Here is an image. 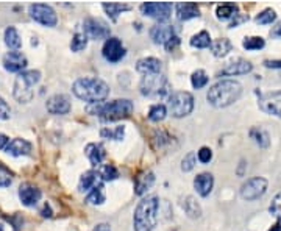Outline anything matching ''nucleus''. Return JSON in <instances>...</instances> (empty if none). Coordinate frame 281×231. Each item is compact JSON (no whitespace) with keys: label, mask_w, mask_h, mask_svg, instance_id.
I'll use <instances>...</instances> for the list:
<instances>
[{"label":"nucleus","mask_w":281,"mask_h":231,"mask_svg":"<svg viewBox=\"0 0 281 231\" xmlns=\"http://www.w3.org/2000/svg\"><path fill=\"white\" fill-rule=\"evenodd\" d=\"M169 109L170 114L174 117L180 119V117H186L192 113L194 109V97L190 92L186 91H178L174 92L169 98Z\"/></svg>","instance_id":"nucleus-7"},{"label":"nucleus","mask_w":281,"mask_h":231,"mask_svg":"<svg viewBox=\"0 0 281 231\" xmlns=\"http://www.w3.org/2000/svg\"><path fill=\"white\" fill-rule=\"evenodd\" d=\"M11 185V178H9V175L3 174V175H0V187H6Z\"/></svg>","instance_id":"nucleus-49"},{"label":"nucleus","mask_w":281,"mask_h":231,"mask_svg":"<svg viewBox=\"0 0 281 231\" xmlns=\"http://www.w3.org/2000/svg\"><path fill=\"white\" fill-rule=\"evenodd\" d=\"M163 69L161 59L153 58V56H147V58H140L136 63V70L144 75H152V74H159V70Z\"/></svg>","instance_id":"nucleus-20"},{"label":"nucleus","mask_w":281,"mask_h":231,"mask_svg":"<svg viewBox=\"0 0 281 231\" xmlns=\"http://www.w3.org/2000/svg\"><path fill=\"white\" fill-rule=\"evenodd\" d=\"M5 44L13 48V50H19L22 47V41H21V36H19L17 30L14 27H8L5 30Z\"/></svg>","instance_id":"nucleus-29"},{"label":"nucleus","mask_w":281,"mask_h":231,"mask_svg":"<svg viewBox=\"0 0 281 231\" xmlns=\"http://www.w3.org/2000/svg\"><path fill=\"white\" fill-rule=\"evenodd\" d=\"M275 19H277L275 9H272V8H266V9H263V11H261V13L255 17V22L259 24V25H269V24L275 22Z\"/></svg>","instance_id":"nucleus-35"},{"label":"nucleus","mask_w":281,"mask_h":231,"mask_svg":"<svg viewBox=\"0 0 281 231\" xmlns=\"http://www.w3.org/2000/svg\"><path fill=\"white\" fill-rule=\"evenodd\" d=\"M242 46L245 50H261L266 46V41H264V38H261V36H248L244 39Z\"/></svg>","instance_id":"nucleus-39"},{"label":"nucleus","mask_w":281,"mask_h":231,"mask_svg":"<svg viewBox=\"0 0 281 231\" xmlns=\"http://www.w3.org/2000/svg\"><path fill=\"white\" fill-rule=\"evenodd\" d=\"M269 231H281V225H274Z\"/></svg>","instance_id":"nucleus-55"},{"label":"nucleus","mask_w":281,"mask_h":231,"mask_svg":"<svg viewBox=\"0 0 281 231\" xmlns=\"http://www.w3.org/2000/svg\"><path fill=\"white\" fill-rule=\"evenodd\" d=\"M232 50H233V44L230 43V39H227V38L216 39V41H213V44H211V52H213V55L217 58L227 56Z\"/></svg>","instance_id":"nucleus-28"},{"label":"nucleus","mask_w":281,"mask_h":231,"mask_svg":"<svg viewBox=\"0 0 281 231\" xmlns=\"http://www.w3.org/2000/svg\"><path fill=\"white\" fill-rule=\"evenodd\" d=\"M28 13H30V16H32L33 21H36L38 24H41V25H46V27H55L56 22H58L55 9L50 5H46V3L30 5L28 6Z\"/></svg>","instance_id":"nucleus-9"},{"label":"nucleus","mask_w":281,"mask_h":231,"mask_svg":"<svg viewBox=\"0 0 281 231\" xmlns=\"http://www.w3.org/2000/svg\"><path fill=\"white\" fill-rule=\"evenodd\" d=\"M83 33L91 39H108L109 38V27L102 19L86 17L83 22Z\"/></svg>","instance_id":"nucleus-10"},{"label":"nucleus","mask_w":281,"mask_h":231,"mask_svg":"<svg viewBox=\"0 0 281 231\" xmlns=\"http://www.w3.org/2000/svg\"><path fill=\"white\" fill-rule=\"evenodd\" d=\"M98 174L103 182H113V180L119 177V170L113 164H105L98 167Z\"/></svg>","instance_id":"nucleus-37"},{"label":"nucleus","mask_w":281,"mask_h":231,"mask_svg":"<svg viewBox=\"0 0 281 231\" xmlns=\"http://www.w3.org/2000/svg\"><path fill=\"white\" fill-rule=\"evenodd\" d=\"M85 153L88 156V159L91 161V164L94 167H100L102 161L106 156V152H105V147L100 144V142H91L88 144L86 148H85Z\"/></svg>","instance_id":"nucleus-22"},{"label":"nucleus","mask_w":281,"mask_h":231,"mask_svg":"<svg viewBox=\"0 0 281 231\" xmlns=\"http://www.w3.org/2000/svg\"><path fill=\"white\" fill-rule=\"evenodd\" d=\"M106 200V195H105V190H103V185L102 186H97L94 187L91 192L88 194L86 197V203L89 205H102Z\"/></svg>","instance_id":"nucleus-33"},{"label":"nucleus","mask_w":281,"mask_h":231,"mask_svg":"<svg viewBox=\"0 0 281 231\" xmlns=\"http://www.w3.org/2000/svg\"><path fill=\"white\" fill-rule=\"evenodd\" d=\"M175 30L172 25H153L150 28V38L155 44L166 46L170 39L175 38Z\"/></svg>","instance_id":"nucleus-17"},{"label":"nucleus","mask_w":281,"mask_h":231,"mask_svg":"<svg viewBox=\"0 0 281 231\" xmlns=\"http://www.w3.org/2000/svg\"><path fill=\"white\" fill-rule=\"evenodd\" d=\"M28 61L27 56L22 52H17V50H13V52H8L3 56V67L8 70V72H24V69L27 67Z\"/></svg>","instance_id":"nucleus-14"},{"label":"nucleus","mask_w":281,"mask_h":231,"mask_svg":"<svg viewBox=\"0 0 281 231\" xmlns=\"http://www.w3.org/2000/svg\"><path fill=\"white\" fill-rule=\"evenodd\" d=\"M167 114V108L163 105V103H156L153 106H150L148 109V119L152 120V122H159V120H163Z\"/></svg>","instance_id":"nucleus-36"},{"label":"nucleus","mask_w":281,"mask_h":231,"mask_svg":"<svg viewBox=\"0 0 281 231\" xmlns=\"http://www.w3.org/2000/svg\"><path fill=\"white\" fill-rule=\"evenodd\" d=\"M211 44H213V41H211V36L208 32H198L197 35H194L192 38H190V46L195 47V48H208L211 47Z\"/></svg>","instance_id":"nucleus-31"},{"label":"nucleus","mask_w":281,"mask_h":231,"mask_svg":"<svg viewBox=\"0 0 281 231\" xmlns=\"http://www.w3.org/2000/svg\"><path fill=\"white\" fill-rule=\"evenodd\" d=\"M102 53L109 63H117L125 56V48L119 38H108L103 44Z\"/></svg>","instance_id":"nucleus-13"},{"label":"nucleus","mask_w":281,"mask_h":231,"mask_svg":"<svg viewBox=\"0 0 281 231\" xmlns=\"http://www.w3.org/2000/svg\"><path fill=\"white\" fill-rule=\"evenodd\" d=\"M178 46H180V38H178V36H175V38L170 39V41H169L164 47H166L167 52H172V50H174L175 47H178Z\"/></svg>","instance_id":"nucleus-48"},{"label":"nucleus","mask_w":281,"mask_h":231,"mask_svg":"<svg viewBox=\"0 0 281 231\" xmlns=\"http://www.w3.org/2000/svg\"><path fill=\"white\" fill-rule=\"evenodd\" d=\"M248 136H250V139H252L253 142H255L256 145H259L261 148H267V147L270 145V136H269V133L266 132L264 128H261V127L250 128Z\"/></svg>","instance_id":"nucleus-27"},{"label":"nucleus","mask_w":281,"mask_h":231,"mask_svg":"<svg viewBox=\"0 0 281 231\" xmlns=\"http://www.w3.org/2000/svg\"><path fill=\"white\" fill-rule=\"evenodd\" d=\"M180 205H182L186 216L190 219H198L202 216V206L198 205V202L192 195H186L185 198H182V203Z\"/></svg>","instance_id":"nucleus-26"},{"label":"nucleus","mask_w":281,"mask_h":231,"mask_svg":"<svg viewBox=\"0 0 281 231\" xmlns=\"http://www.w3.org/2000/svg\"><path fill=\"white\" fill-rule=\"evenodd\" d=\"M195 161H197L195 153H194V152L187 153V155L182 159V170H183V172H189V170H192L194 166H195Z\"/></svg>","instance_id":"nucleus-42"},{"label":"nucleus","mask_w":281,"mask_h":231,"mask_svg":"<svg viewBox=\"0 0 281 231\" xmlns=\"http://www.w3.org/2000/svg\"><path fill=\"white\" fill-rule=\"evenodd\" d=\"M41 190L32 185H22L19 187V198L25 206H35L41 198Z\"/></svg>","instance_id":"nucleus-21"},{"label":"nucleus","mask_w":281,"mask_h":231,"mask_svg":"<svg viewBox=\"0 0 281 231\" xmlns=\"http://www.w3.org/2000/svg\"><path fill=\"white\" fill-rule=\"evenodd\" d=\"M214 186V177L209 172H202L194 178V187L198 195L208 197Z\"/></svg>","instance_id":"nucleus-19"},{"label":"nucleus","mask_w":281,"mask_h":231,"mask_svg":"<svg viewBox=\"0 0 281 231\" xmlns=\"http://www.w3.org/2000/svg\"><path fill=\"white\" fill-rule=\"evenodd\" d=\"M216 14L217 19L220 21H227V19H232L237 16V5L234 3H224V5H219L216 9Z\"/></svg>","instance_id":"nucleus-30"},{"label":"nucleus","mask_w":281,"mask_h":231,"mask_svg":"<svg viewBox=\"0 0 281 231\" xmlns=\"http://www.w3.org/2000/svg\"><path fill=\"white\" fill-rule=\"evenodd\" d=\"M100 136L105 138V139H113V140H122L125 136V127L124 125H119L113 130L109 128H102L100 130Z\"/></svg>","instance_id":"nucleus-34"},{"label":"nucleus","mask_w":281,"mask_h":231,"mask_svg":"<svg viewBox=\"0 0 281 231\" xmlns=\"http://www.w3.org/2000/svg\"><path fill=\"white\" fill-rule=\"evenodd\" d=\"M11 114V108L5 102L3 97H0V120H6Z\"/></svg>","instance_id":"nucleus-44"},{"label":"nucleus","mask_w":281,"mask_h":231,"mask_svg":"<svg viewBox=\"0 0 281 231\" xmlns=\"http://www.w3.org/2000/svg\"><path fill=\"white\" fill-rule=\"evenodd\" d=\"M102 177H100L98 170H88L82 175L80 178V183H78V189L82 192H91V190L97 186H102Z\"/></svg>","instance_id":"nucleus-18"},{"label":"nucleus","mask_w":281,"mask_h":231,"mask_svg":"<svg viewBox=\"0 0 281 231\" xmlns=\"http://www.w3.org/2000/svg\"><path fill=\"white\" fill-rule=\"evenodd\" d=\"M269 213L272 214L275 219L281 220V192H278L274 197L272 203H270V206H269Z\"/></svg>","instance_id":"nucleus-41"},{"label":"nucleus","mask_w":281,"mask_h":231,"mask_svg":"<svg viewBox=\"0 0 281 231\" xmlns=\"http://www.w3.org/2000/svg\"><path fill=\"white\" fill-rule=\"evenodd\" d=\"M0 231H3V227H2V225H0Z\"/></svg>","instance_id":"nucleus-56"},{"label":"nucleus","mask_w":281,"mask_h":231,"mask_svg":"<svg viewBox=\"0 0 281 231\" xmlns=\"http://www.w3.org/2000/svg\"><path fill=\"white\" fill-rule=\"evenodd\" d=\"M72 91L80 100H85L88 103H98L105 102V98L109 94V86L100 78L85 77L75 80Z\"/></svg>","instance_id":"nucleus-3"},{"label":"nucleus","mask_w":281,"mask_h":231,"mask_svg":"<svg viewBox=\"0 0 281 231\" xmlns=\"http://www.w3.org/2000/svg\"><path fill=\"white\" fill-rule=\"evenodd\" d=\"M269 187V182L263 177H253L247 180V182L240 186L239 194L247 202H253V200H258L259 197H263L267 192Z\"/></svg>","instance_id":"nucleus-8"},{"label":"nucleus","mask_w":281,"mask_h":231,"mask_svg":"<svg viewBox=\"0 0 281 231\" xmlns=\"http://www.w3.org/2000/svg\"><path fill=\"white\" fill-rule=\"evenodd\" d=\"M8 144H9V138L0 133V150H5L8 147Z\"/></svg>","instance_id":"nucleus-51"},{"label":"nucleus","mask_w":281,"mask_h":231,"mask_svg":"<svg viewBox=\"0 0 281 231\" xmlns=\"http://www.w3.org/2000/svg\"><path fill=\"white\" fill-rule=\"evenodd\" d=\"M245 166H247V164H245V161L242 159V161H240V167L237 169V175H239V177H242V175H244V169H245Z\"/></svg>","instance_id":"nucleus-54"},{"label":"nucleus","mask_w":281,"mask_h":231,"mask_svg":"<svg viewBox=\"0 0 281 231\" xmlns=\"http://www.w3.org/2000/svg\"><path fill=\"white\" fill-rule=\"evenodd\" d=\"M258 105H259L261 111H264L266 114L281 119V91L263 94L259 97Z\"/></svg>","instance_id":"nucleus-12"},{"label":"nucleus","mask_w":281,"mask_h":231,"mask_svg":"<svg viewBox=\"0 0 281 231\" xmlns=\"http://www.w3.org/2000/svg\"><path fill=\"white\" fill-rule=\"evenodd\" d=\"M5 150H6V153L13 155V156H22V155H28L32 152V144L25 139L16 138L13 140H9V144Z\"/></svg>","instance_id":"nucleus-25"},{"label":"nucleus","mask_w":281,"mask_h":231,"mask_svg":"<svg viewBox=\"0 0 281 231\" xmlns=\"http://www.w3.org/2000/svg\"><path fill=\"white\" fill-rule=\"evenodd\" d=\"M270 36L275 38V39H281V21H278L272 27V30H270Z\"/></svg>","instance_id":"nucleus-46"},{"label":"nucleus","mask_w":281,"mask_h":231,"mask_svg":"<svg viewBox=\"0 0 281 231\" xmlns=\"http://www.w3.org/2000/svg\"><path fill=\"white\" fill-rule=\"evenodd\" d=\"M142 14L153 17L156 21H166L172 14V3L170 2H145L140 5Z\"/></svg>","instance_id":"nucleus-11"},{"label":"nucleus","mask_w":281,"mask_h":231,"mask_svg":"<svg viewBox=\"0 0 281 231\" xmlns=\"http://www.w3.org/2000/svg\"><path fill=\"white\" fill-rule=\"evenodd\" d=\"M139 89L145 97H163L169 92V83L161 74L144 75L139 83Z\"/></svg>","instance_id":"nucleus-6"},{"label":"nucleus","mask_w":281,"mask_h":231,"mask_svg":"<svg viewBox=\"0 0 281 231\" xmlns=\"http://www.w3.org/2000/svg\"><path fill=\"white\" fill-rule=\"evenodd\" d=\"M41 80V72L39 70H24L17 75L14 82L13 95L17 102L28 103L33 98V88Z\"/></svg>","instance_id":"nucleus-5"},{"label":"nucleus","mask_w":281,"mask_h":231,"mask_svg":"<svg viewBox=\"0 0 281 231\" xmlns=\"http://www.w3.org/2000/svg\"><path fill=\"white\" fill-rule=\"evenodd\" d=\"M175 13L180 21H189L200 16V9L194 2H180L175 5Z\"/></svg>","instance_id":"nucleus-23"},{"label":"nucleus","mask_w":281,"mask_h":231,"mask_svg":"<svg viewBox=\"0 0 281 231\" xmlns=\"http://www.w3.org/2000/svg\"><path fill=\"white\" fill-rule=\"evenodd\" d=\"M94 231H111V228H109L108 224H98V225H95Z\"/></svg>","instance_id":"nucleus-53"},{"label":"nucleus","mask_w":281,"mask_h":231,"mask_svg":"<svg viewBox=\"0 0 281 231\" xmlns=\"http://www.w3.org/2000/svg\"><path fill=\"white\" fill-rule=\"evenodd\" d=\"M46 108L50 114H67L70 111V100L64 94H55L52 95L46 103Z\"/></svg>","instance_id":"nucleus-15"},{"label":"nucleus","mask_w":281,"mask_h":231,"mask_svg":"<svg viewBox=\"0 0 281 231\" xmlns=\"http://www.w3.org/2000/svg\"><path fill=\"white\" fill-rule=\"evenodd\" d=\"M88 46V36L85 33H75L72 38V43H70V48L72 52H82L83 48Z\"/></svg>","instance_id":"nucleus-40"},{"label":"nucleus","mask_w":281,"mask_h":231,"mask_svg":"<svg viewBox=\"0 0 281 231\" xmlns=\"http://www.w3.org/2000/svg\"><path fill=\"white\" fill-rule=\"evenodd\" d=\"M264 66L269 69H281V59H266Z\"/></svg>","instance_id":"nucleus-47"},{"label":"nucleus","mask_w":281,"mask_h":231,"mask_svg":"<svg viewBox=\"0 0 281 231\" xmlns=\"http://www.w3.org/2000/svg\"><path fill=\"white\" fill-rule=\"evenodd\" d=\"M208 82H209V78H208V75H206L205 70H202V69H197L195 72L192 74V77H190V83H192V86H194L195 89L205 88V86L208 85Z\"/></svg>","instance_id":"nucleus-38"},{"label":"nucleus","mask_w":281,"mask_h":231,"mask_svg":"<svg viewBox=\"0 0 281 231\" xmlns=\"http://www.w3.org/2000/svg\"><path fill=\"white\" fill-rule=\"evenodd\" d=\"M155 183V175L152 170H144L136 177V182H135V194L136 195H142L145 194L147 190L153 186Z\"/></svg>","instance_id":"nucleus-24"},{"label":"nucleus","mask_w":281,"mask_h":231,"mask_svg":"<svg viewBox=\"0 0 281 231\" xmlns=\"http://www.w3.org/2000/svg\"><path fill=\"white\" fill-rule=\"evenodd\" d=\"M253 70V64L247 61V59L239 58L236 61L228 63L222 70L219 72V75H230V77H234V75H245L248 72Z\"/></svg>","instance_id":"nucleus-16"},{"label":"nucleus","mask_w":281,"mask_h":231,"mask_svg":"<svg viewBox=\"0 0 281 231\" xmlns=\"http://www.w3.org/2000/svg\"><path fill=\"white\" fill-rule=\"evenodd\" d=\"M41 216H43V217H52V209H50V206H48L47 203H46L44 208L41 209Z\"/></svg>","instance_id":"nucleus-52"},{"label":"nucleus","mask_w":281,"mask_h":231,"mask_svg":"<svg viewBox=\"0 0 281 231\" xmlns=\"http://www.w3.org/2000/svg\"><path fill=\"white\" fill-rule=\"evenodd\" d=\"M169 139H170V138H169L164 132H161V130H158V132H155L153 142H156V147H163L164 144L169 142Z\"/></svg>","instance_id":"nucleus-45"},{"label":"nucleus","mask_w":281,"mask_h":231,"mask_svg":"<svg viewBox=\"0 0 281 231\" xmlns=\"http://www.w3.org/2000/svg\"><path fill=\"white\" fill-rule=\"evenodd\" d=\"M158 208L159 198L156 195H148L140 200L133 214L135 231H153L158 224Z\"/></svg>","instance_id":"nucleus-4"},{"label":"nucleus","mask_w":281,"mask_h":231,"mask_svg":"<svg viewBox=\"0 0 281 231\" xmlns=\"http://www.w3.org/2000/svg\"><path fill=\"white\" fill-rule=\"evenodd\" d=\"M102 6L105 9V13L111 17L113 21H116L119 14H122L124 11H128L130 9V6L125 3H103Z\"/></svg>","instance_id":"nucleus-32"},{"label":"nucleus","mask_w":281,"mask_h":231,"mask_svg":"<svg viewBox=\"0 0 281 231\" xmlns=\"http://www.w3.org/2000/svg\"><path fill=\"white\" fill-rule=\"evenodd\" d=\"M86 111L91 116H98L103 120H120L127 119L133 113V103L128 98H117L111 102H98L89 103Z\"/></svg>","instance_id":"nucleus-2"},{"label":"nucleus","mask_w":281,"mask_h":231,"mask_svg":"<svg viewBox=\"0 0 281 231\" xmlns=\"http://www.w3.org/2000/svg\"><path fill=\"white\" fill-rule=\"evenodd\" d=\"M242 94V86L236 80H220L208 89L206 98L216 108H225L237 102Z\"/></svg>","instance_id":"nucleus-1"},{"label":"nucleus","mask_w":281,"mask_h":231,"mask_svg":"<svg viewBox=\"0 0 281 231\" xmlns=\"http://www.w3.org/2000/svg\"><path fill=\"white\" fill-rule=\"evenodd\" d=\"M197 159L202 164H208L211 159H213V152H211V148L209 147H202L197 152Z\"/></svg>","instance_id":"nucleus-43"},{"label":"nucleus","mask_w":281,"mask_h":231,"mask_svg":"<svg viewBox=\"0 0 281 231\" xmlns=\"http://www.w3.org/2000/svg\"><path fill=\"white\" fill-rule=\"evenodd\" d=\"M245 21H248V17H247V16H240V14H237L236 19L232 22V25H230V28H234V27H237L240 22H245Z\"/></svg>","instance_id":"nucleus-50"}]
</instances>
